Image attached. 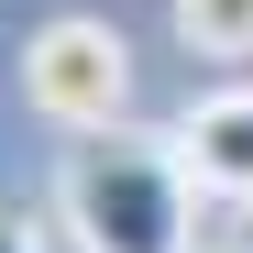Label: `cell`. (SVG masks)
Returning a JSON list of instances; mask_svg holds the SVG:
<instances>
[{
    "label": "cell",
    "mask_w": 253,
    "mask_h": 253,
    "mask_svg": "<svg viewBox=\"0 0 253 253\" xmlns=\"http://www.w3.org/2000/svg\"><path fill=\"white\" fill-rule=\"evenodd\" d=\"M55 220L77 253H187L198 242V176L154 132H77L55 176Z\"/></svg>",
    "instance_id": "6da1fadb"
},
{
    "label": "cell",
    "mask_w": 253,
    "mask_h": 253,
    "mask_svg": "<svg viewBox=\"0 0 253 253\" xmlns=\"http://www.w3.org/2000/svg\"><path fill=\"white\" fill-rule=\"evenodd\" d=\"M22 110L55 121V132H110V121L132 110V55H121V33L88 22V11H55L22 44Z\"/></svg>",
    "instance_id": "7a4b0ae2"
},
{
    "label": "cell",
    "mask_w": 253,
    "mask_h": 253,
    "mask_svg": "<svg viewBox=\"0 0 253 253\" xmlns=\"http://www.w3.org/2000/svg\"><path fill=\"white\" fill-rule=\"evenodd\" d=\"M176 154H187L198 198H231V209H253V88H209V99L176 121Z\"/></svg>",
    "instance_id": "3957f363"
},
{
    "label": "cell",
    "mask_w": 253,
    "mask_h": 253,
    "mask_svg": "<svg viewBox=\"0 0 253 253\" xmlns=\"http://www.w3.org/2000/svg\"><path fill=\"white\" fill-rule=\"evenodd\" d=\"M176 33H187L209 66H242L253 55V0H176Z\"/></svg>",
    "instance_id": "277c9868"
},
{
    "label": "cell",
    "mask_w": 253,
    "mask_h": 253,
    "mask_svg": "<svg viewBox=\"0 0 253 253\" xmlns=\"http://www.w3.org/2000/svg\"><path fill=\"white\" fill-rule=\"evenodd\" d=\"M0 253H44V231H33L22 209H0Z\"/></svg>",
    "instance_id": "5b68a950"
},
{
    "label": "cell",
    "mask_w": 253,
    "mask_h": 253,
    "mask_svg": "<svg viewBox=\"0 0 253 253\" xmlns=\"http://www.w3.org/2000/svg\"><path fill=\"white\" fill-rule=\"evenodd\" d=\"M242 253H253V242H242Z\"/></svg>",
    "instance_id": "8992f818"
}]
</instances>
